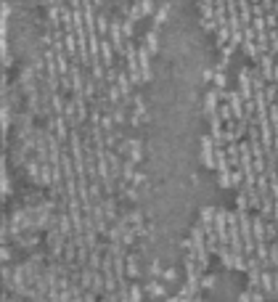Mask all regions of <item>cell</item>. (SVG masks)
I'll return each instance as SVG.
<instances>
[{"instance_id": "6da1fadb", "label": "cell", "mask_w": 278, "mask_h": 302, "mask_svg": "<svg viewBox=\"0 0 278 302\" xmlns=\"http://www.w3.org/2000/svg\"><path fill=\"white\" fill-rule=\"evenodd\" d=\"M143 292H146V297L151 300H164V297H170L167 295V284L162 279H151L146 287H143Z\"/></svg>"}, {"instance_id": "7a4b0ae2", "label": "cell", "mask_w": 278, "mask_h": 302, "mask_svg": "<svg viewBox=\"0 0 278 302\" xmlns=\"http://www.w3.org/2000/svg\"><path fill=\"white\" fill-rule=\"evenodd\" d=\"M146 273L151 276V279H162V273H164L162 260H159V257H154V260H151V263L146 265Z\"/></svg>"}, {"instance_id": "3957f363", "label": "cell", "mask_w": 278, "mask_h": 302, "mask_svg": "<svg viewBox=\"0 0 278 302\" xmlns=\"http://www.w3.org/2000/svg\"><path fill=\"white\" fill-rule=\"evenodd\" d=\"M162 281H164V284H170V281H178V271H175V268H164V273H162Z\"/></svg>"}, {"instance_id": "277c9868", "label": "cell", "mask_w": 278, "mask_h": 302, "mask_svg": "<svg viewBox=\"0 0 278 302\" xmlns=\"http://www.w3.org/2000/svg\"><path fill=\"white\" fill-rule=\"evenodd\" d=\"M201 289H215V276L212 273L201 276Z\"/></svg>"}, {"instance_id": "5b68a950", "label": "cell", "mask_w": 278, "mask_h": 302, "mask_svg": "<svg viewBox=\"0 0 278 302\" xmlns=\"http://www.w3.org/2000/svg\"><path fill=\"white\" fill-rule=\"evenodd\" d=\"M239 302H252V289L241 292V295H239Z\"/></svg>"}]
</instances>
